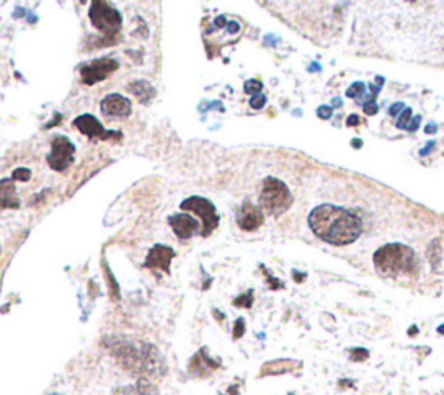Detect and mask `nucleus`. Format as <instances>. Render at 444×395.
Wrapping results in <instances>:
<instances>
[{"instance_id": "nucleus-1", "label": "nucleus", "mask_w": 444, "mask_h": 395, "mask_svg": "<svg viewBox=\"0 0 444 395\" xmlns=\"http://www.w3.org/2000/svg\"><path fill=\"white\" fill-rule=\"evenodd\" d=\"M309 227L316 238L334 247L353 245L363 233V222L350 210L337 205H319L309 214Z\"/></svg>"}, {"instance_id": "nucleus-2", "label": "nucleus", "mask_w": 444, "mask_h": 395, "mask_svg": "<svg viewBox=\"0 0 444 395\" xmlns=\"http://www.w3.org/2000/svg\"><path fill=\"white\" fill-rule=\"evenodd\" d=\"M103 345L111 352V356L120 363L125 371L148 378H162L167 368L163 357L155 345L144 342H132L122 337L104 338Z\"/></svg>"}, {"instance_id": "nucleus-3", "label": "nucleus", "mask_w": 444, "mask_h": 395, "mask_svg": "<svg viewBox=\"0 0 444 395\" xmlns=\"http://www.w3.org/2000/svg\"><path fill=\"white\" fill-rule=\"evenodd\" d=\"M373 266L382 276H415L419 272V257L413 248L402 243L383 245L373 255Z\"/></svg>"}, {"instance_id": "nucleus-4", "label": "nucleus", "mask_w": 444, "mask_h": 395, "mask_svg": "<svg viewBox=\"0 0 444 395\" xmlns=\"http://www.w3.org/2000/svg\"><path fill=\"white\" fill-rule=\"evenodd\" d=\"M259 205L264 214L271 217H281L293 205V196L285 182L276 177H267L262 182Z\"/></svg>"}, {"instance_id": "nucleus-5", "label": "nucleus", "mask_w": 444, "mask_h": 395, "mask_svg": "<svg viewBox=\"0 0 444 395\" xmlns=\"http://www.w3.org/2000/svg\"><path fill=\"white\" fill-rule=\"evenodd\" d=\"M89 20L91 23L113 42L122 30V14L115 9L108 0H92L91 9H89Z\"/></svg>"}, {"instance_id": "nucleus-6", "label": "nucleus", "mask_w": 444, "mask_h": 395, "mask_svg": "<svg viewBox=\"0 0 444 395\" xmlns=\"http://www.w3.org/2000/svg\"><path fill=\"white\" fill-rule=\"evenodd\" d=\"M181 208L186 212H193L201 221V236H208L219 226V214L215 205L210 200L201 196H191L181 203Z\"/></svg>"}, {"instance_id": "nucleus-7", "label": "nucleus", "mask_w": 444, "mask_h": 395, "mask_svg": "<svg viewBox=\"0 0 444 395\" xmlns=\"http://www.w3.org/2000/svg\"><path fill=\"white\" fill-rule=\"evenodd\" d=\"M75 144L66 136H54L51 141V153L47 155V165L54 172H65L75 160Z\"/></svg>"}, {"instance_id": "nucleus-8", "label": "nucleus", "mask_w": 444, "mask_h": 395, "mask_svg": "<svg viewBox=\"0 0 444 395\" xmlns=\"http://www.w3.org/2000/svg\"><path fill=\"white\" fill-rule=\"evenodd\" d=\"M120 68L117 59L113 58H99L94 61L82 65L80 68V78L85 85H96L99 82L106 80L110 75H113Z\"/></svg>"}, {"instance_id": "nucleus-9", "label": "nucleus", "mask_w": 444, "mask_h": 395, "mask_svg": "<svg viewBox=\"0 0 444 395\" xmlns=\"http://www.w3.org/2000/svg\"><path fill=\"white\" fill-rule=\"evenodd\" d=\"M73 127L77 130H80L84 136L91 137V139H101V141H110V139H120L122 134L115 132V130H106L103 124L92 115H80L78 118L73 120Z\"/></svg>"}, {"instance_id": "nucleus-10", "label": "nucleus", "mask_w": 444, "mask_h": 395, "mask_svg": "<svg viewBox=\"0 0 444 395\" xmlns=\"http://www.w3.org/2000/svg\"><path fill=\"white\" fill-rule=\"evenodd\" d=\"M175 252L174 248L167 247V245H155L149 250L146 260H144V267L148 269H160L165 274H170V262L174 260Z\"/></svg>"}, {"instance_id": "nucleus-11", "label": "nucleus", "mask_w": 444, "mask_h": 395, "mask_svg": "<svg viewBox=\"0 0 444 395\" xmlns=\"http://www.w3.org/2000/svg\"><path fill=\"white\" fill-rule=\"evenodd\" d=\"M101 111L104 117L125 118L132 111V103L120 94H110L101 101Z\"/></svg>"}, {"instance_id": "nucleus-12", "label": "nucleus", "mask_w": 444, "mask_h": 395, "mask_svg": "<svg viewBox=\"0 0 444 395\" xmlns=\"http://www.w3.org/2000/svg\"><path fill=\"white\" fill-rule=\"evenodd\" d=\"M264 224V212L260 207H255L250 201H245L241 205L240 212H238V226L240 229L247 231V233H252V231H257L260 226Z\"/></svg>"}, {"instance_id": "nucleus-13", "label": "nucleus", "mask_w": 444, "mask_h": 395, "mask_svg": "<svg viewBox=\"0 0 444 395\" xmlns=\"http://www.w3.org/2000/svg\"><path fill=\"white\" fill-rule=\"evenodd\" d=\"M169 224L179 240H189V238L195 236L196 233H200L201 231V224L188 214L170 215Z\"/></svg>"}, {"instance_id": "nucleus-14", "label": "nucleus", "mask_w": 444, "mask_h": 395, "mask_svg": "<svg viewBox=\"0 0 444 395\" xmlns=\"http://www.w3.org/2000/svg\"><path fill=\"white\" fill-rule=\"evenodd\" d=\"M219 368V361L210 359L207 354V349H201L196 352V356L189 361L188 370L193 376H207L210 371H215Z\"/></svg>"}, {"instance_id": "nucleus-15", "label": "nucleus", "mask_w": 444, "mask_h": 395, "mask_svg": "<svg viewBox=\"0 0 444 395\" xmlns=\"http://www.w3.org/2000/svg\"><path fill=\"white\" fill-rule=\"evenodd\" d=\"M14 179H0V210L6 208H20V198L16 195V186H14Z\"/></svg>"}, {"instance_id": "nucleus-16", "label": "nucleus", "mask_w": 444, "mask_h": 395, "mask_svg": "<svg viewBox=\"0 0 444 395\" xmlns=\"http://www.w3.org/2000/svg\"><path fill=\"white\" fill-rule=\"evenodd\" d=\"M297 366H300V363L292 359H278L266 363L260 371V376H276V375H285V373H292Z\"/></svg>"}, {"instance_id": "nucleus-17", "label": "nucleus", "mask_w": 444, "mask_h": 395, "mask_svg": "<svg viewBox=\"0 0 444 395\" xmlns=\"http://www.w3.org/2000/svg\"><path fill=\"white\" fill-rule=\"evenodd\" d=\"M125 395H160L158 389L155 383L148 378V376H139L134 387H127L124 389Z\"/></svg>"}, {"instance_id": "nucleus-18", "label": "nucleus", "mask_w": 444, "mask_h": 395, "mask_svg": "<svg viewBox=\"0 0 444 395\" xmlns=\"http://www.w3.org/2000/svg\"><path fill=\"white\" fill-rule=\"evenodd\" d=\"M129 91L132 92L141 103H149V101L155 98V89H153V85L146 80L132 82V84H129Z\"/></svg>"}, {"instance_id": "nucleus-19", "label": "nucleus", "mask_w": 444, "mask_h": 395, "mask_svg": "<svg viewBox=\"0 0 444 395\" xmlns=\"http://www.w3.org/2000/svg\"><path fill=\"white\" fill-rule=\"evenodd\" d=\"M253 304V292L250 290V292L245 293V295H240L238 298H234L233 300V305L238 309H250Z\"/></svg>"}, {"instance_id": "nucleus-20", "label": "nucleus", "mask_w": 444, "mask_h": 395, "mask_svg": "<svg viewBox=\"0 0 444 395\" xmlns=\"http://www.w3.org/2000/svg\"><path fill=\"white\" fill-rule=\"evenodd\" d=\"M429 260L434 264V267H438L439 260H441V245H439V241H434V243L429 247Z\"/></svg>"}, {"instance_id": "nucleus-21", "label": "nucleus", "mask_w": 444, "mask_h": 395, "mask_svg": "<svg viewBox=\"0 0 444 395\" xmlns=\"http://www.w3.org/2000/svg\"><path fill=\"white\" fill-rule=\"evenodd\" d=\"M260 91H262V84H260L259 80H248L247 84H245V92L250 96L260 94Z\"/></svg>"}, {"instance_id": "nucleus-22", "label": "nucleus", "mask_w": 444, "mask_h": 395, "mask_svg": "<svg viewBox=\"0 0 444 395\" xmlns=\"http://www.w3.org/2000/svg\"><path fill=\"white\" fill-rule=\"evenodd\" d=\"M410 122H412V110H410V108H405L395 125H398V129H408Z\"/></svg>"}, {"instance_id": "nucleus-23", "label": "nucleus", "mask_w": 444, "mask_h": 395, "mask_svg": "<svg viewBox=\"0 0 444 395\" xmlns=\"http://www.w3.org/2000/svg\"><path fill=\"white\" fill-rule=\"evenodd\" d=\"M13 179H14V181L28 182L30 179H32V170L25 169V167H21V169H16V170H14V172H13Z\"/></svg>"}, {"instance_id": "nucleus-24", "label": "nucleus", "mask_w": 444, "mask_h": 395, "mask_svg": "<svg viewBox=\"0 0 444 395\" xmlns=\"http://www.w3.org/2000/svg\"><path fill=\"white\" fill-rule=\"evenodd\" d=\"M364 92V84H361V82H356V84L350 85L349 89H347V98H357V96H363Z\"/></svg>"}, {"instance_id": "nucleus-25", "label": "nucleus", "mask_w": 444, "mask_h": 395, "mask_svg": "<svg viewBox=\"0 0 444 395\" xmlns=\"http://www.w3.org/2000/svg\"><path fill=\"white\" fill-rule=\"evenodd\" d=\"M370 357V352L367 349H353L350 350V359L360 363V361H367Z\"/></svg>"}, {"instance_id": "nucleus-26", "label": "nucleus", "mask_w": 444, "mask_h": 395, "mask_svg": "<svg viewBox=\"0 0 444 395\" xmlns=\"http://www.w3.org/2000/svg\"><path fill=\"white\" fill-rule=\"evenodd\" d=\"M266 103H267L266 96H262V94L252 96V99H250V106H252V110H262V108L266 106Z\"/></svg>"}, {"instance_id": "nucleus-27", "label": "nucleus", "mask_w": 444, "mask_h": 395, "mask_svg": "<svg viewBox=\"0 0 444 395\" xmlns=\"http://www.w3.org/2000/svg\"><path fill=\"white\" fill-rule=\"evenodd\" d=\"M243 335H245V319L240 318V319H236V323H234L233 338L234 340H238V338H241Z\"/></svg>"}, {"instance_id": "nucleus-28", "label": "nucleus", "mask_w": 444, "mask_h": 395, "mask_svg": "<svg viewBox=\"0 0 444 395\" xmlns=\"http://www.w3.org/2000/svg\"><path fill=\"white\" fill-rule=\"evenodd\" d=\"M363 110H364V113L368 115V117H372V115H376V111H379V106H376L375 99H372V101H368V103H364Z\"/></svg>"}, {"instance_id": "nucleus-29", "label": "nucleus", "mask_w": 444, "mask_h": 395, "mask_svg": "<svg viewBox=\"0 0 444 395\" xmlns=\"http://www.w3.org/2000/svg\"><path fill=\"white\" fill-rule=\"evenodd\" d=\"M266 274H267V272H266ZM267 285H269L271 290H283V288H285V285H283V283L279 281V279H274L269 274H267Z\"/></svg>"}, {"instance_id": "nucleus-30", "label": "nucleus", "mask_w": 444, "mask_h": 395, "mask_svg": "<svg viewBox=\"0 0 444 395\" xmlns=\"http://www.w3.org/2000/svg\"><path fill=\"white\" fill-rule=\"evenodd\" d=\"M331 115H334V110H331L330 106H321L318 110V117L323 118V120H328Z\"/></svg>"}, {"instance_id": "nucleus-31", "label": "nucleus", "mask_w": 444, "mask_h": 395, "mask_svg": "<svg viewBox=\"0 0 444 395\" xmlns=\"http://www.w3.org/2000/svg\"><path fill=\"white\" fill-rule=\"evenodd\" d=\"M402 110H405V104H402V103H395V104H393V106H391L389 115H393V117H395V115H398L399 111H402Z\"/></svg>"}, {"instance_id": "nucleus-32", "label": "nucleus", "mask_w": 444, "mask_h": 395, "mask_svg": "<svg viewBox=\"0 0 444 395\" xmlns=\"http://www.w3.org/2000/svg\"><path fill=\"white\" fill-rule=\"evenodd\" d=\"M419 125H420V117H417V118H412V122H410V125H408V132H415L417 129H419Z\"/></svg>"}, {"instance_id": "nucleus-33", "label": "nucleus", "mask_w": 444, "mask_h": 395, "mask_svg": "<svg viewBox=\"0 0 444 395\" xmlns=\"http://www.w3.org/2000/svg\"><path fill=\"white\" fill-rule=\"evenodd\" d=\"M357 124H360V117H357V115H350V117L347 118V127H356Z\"/></svg>"}, {"instance_id": "nucleus-34", "label": "nucleus", "mask_w": 444, "mask_h": 395, "mask_svg": "<svg viewBox=\"0 0 444 395\" xmlns=\"http://www.w3.org/2000/svg\"><path fill=\"white\" fill-rule=\"evenodd\" d=\"M293 279H296L297 283H302L305 279V274H298V272H293Z\"/></svg>"}, {"instance_id": "nucleus-35", "label": "nucleus", "mask_w": 444, "mask_h": 395, "mask_svg": "<svg viewBox=\"0 0 444 395\" xmlns=\"http://www.w3.org/2000/svg\"><path fill=\"white\" fill-rule=\"evenodd\" d=\"M436 130H438V127H436V125H427V127H425V132H427V134H436Z\"/></svg>"}, {"instance_id": "nucleus-36", "label": "nucleus", "mask_w": 444, "mask_h": 395, "mask_svg": "<svg viewBox=\"0 0 444 395\" xmlns=\"http://www.w3.org/2000/svg\"><path fill=\"white\" fill-rule=\"evenodd\" d=\"M361 146H363V141H357V139L353 141V148L357 149V148H361Z\"/></svg>"}, {"instance_id": "nucleus-37", "label": "nucleus", "mask_w": 444, "mask_h": 395, "mask_svg": "<svg viewBox=\"0 0 444 395\" xmlns=\"http://www.w3.org/2000/svg\"><path fill=\"white\" fill-rule=\"evenodd\" d=\"M415 333H419V330H417V328H415V326H413V328H412V330H410V335H415Z\"/></svg>"}, {"instance_id": "nucleus-38", "label": "nucleus", "mask_w": 444, "mask_h": 395, "mask_svg": "<svg viewBox=\"0 0 444 395\" xmlns=\"http://www.w3.org/2000/svg\"><path fill=\"white\" fill-rule=\"evenodd\" d=\"M341 104H342V101H341V99H335L334 106H341Z\"/></svg>"}, {"instance_id": "nucleus-39", "label": "nucleus", "mask_w": 444, "mask_h": 395, "mask_svg": "<svg viewBox=\"0 0 444 395\" xmlns=\"http://www.w3.org/2000/svg\"><path fill=\"white\" fill-rule=\"evenodd\" d=\"M438 331H439V333H444V328L441 326V328H439V330H438Z\"/></svg>"}, {"instance_id": "nucleus-40", "label": "nucleus", "mask_w": 444, "mask_h": 395, "mask_svg": "<svg viewBox=\"0 0 444 395\" xmlns=\"http://www.w3.org/2000/svg\"><path fill=\"white\" fill-rule=\"evenodd\" d=\"M80 2H82V4H85V2H87V0H80Z\"/></svg>"}, {"instance_id": "nucleus-41", "label": "nucleus", "mask_w": 444, "mask_h": 395, "mask_svg": "<svg viewBox=\"0 0 444 395\" xmlns=\"http://www.w3.org/2000/svg\"><path fill=\"white\" fill-rule=\"evenodd\" d=\"M49 395H63V394H49Z\"/></svg>"}, {"instance_id": "nucleus-42", "label": "nucleus", "mask_w": 444, "mask_h": 395, "mask_svg": "<svg viewBox=\"0 0 444 395\" xmlns=\"http://www.w3.org/2000/svg\"><path fill=\"white\" fill-rule=\"evenodd\" d=\"M408 2H415V0H408Z\"/></svg>"}, {"instance_id": "nucleus-43", "label": "nucleus", "mask_w": 444, "mask_h": 395, "mask_svg": "<svg viewBox=\"0 0 444 395\" xmlns=\"http://www.w3.org/2000/svg\"><path fill=\"white\" fill-rule=\"evenodd\" d=\"M0 252H2V247H0Z\"/></svg>"}, {"instance_id": "nucleus-44", "label": "nucleus", "mask_w": 444, "mask_h": 395, "mask_svg": "<svg viewBox=\"0 0 444 395\" xmlns=\"http://www.w3.org/2000/svg\"><path fill=\"white\" fill-rule=\"evenodd\" d=\"M290 395H292V394H290Z\"/></svg>"}]
</instances>
